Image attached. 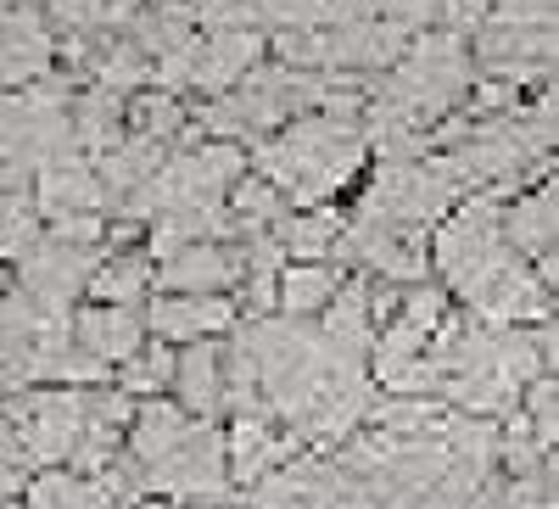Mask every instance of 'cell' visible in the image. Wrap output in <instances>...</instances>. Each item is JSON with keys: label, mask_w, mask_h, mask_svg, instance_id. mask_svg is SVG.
<instances>
[{"label": "cell", "mask_w": 559, "mask_h": 509, "mask_svg": "<svg viewBox=\"0 0 559 509\" xmlns=\"http://www.w3.org/2000/svg\"><path fill=\"white\" fill-rule=\"evenodd\" d=\"M241 347L258 376V403H269L280 421H292L308 437H342L369 398L364 353L324 325H286V319H258L241 331Z\"/></svg>", "instance_id": "cell-1"}, {"label": "cell", "mask_w": 559, "mask_h": 509, "mask_svg": "<svg viewBox=\"0 0 559 509\" xmlns=\"http://www.w3.org/2000/svg\"><path fill=\"white\" fill-rule=\"evenodd\" d=\"M554 369V325H476V319H442L419 353L414 392L448 398L471 414H515L532 376Z\"/></svg>", "instance_id": "cell-2"}, {"label": "cell", "mask_w": 559, "mask_h": 509, "mask_svg": "<svg viewBox=\"0 0 559 509\" xmlns=\"http://www.w3.org/2000/svg\"><path fill=\"white\" fill-rule=\"evenodd\" d=\"M426 252L442 269V281L471 303L487 325H526V319H548V308H554V286H543L537 269L509 247L503 208L492 197L448 208Z\"/></svg>", "instance_id": "cell-3"}, {"label": "cell", "mask_w": 559, "mask_h": 509, "mask_svg": "<svg viewBox=\"0 0 559 509\" xmlns=\"http://www.w3.org/2000/svg\"><path fill=\"white\" fill-rule=\"evenodd\" d=\"M118 459H129L134 487L174 493V498H213L224 493V476H229L224 431L207 414L174 409L157 398L140 414H129V448H118Z\"/></svg>", "instance_id": "cell-4"}, {"label": "cell", "mask_w": 559, "mask_h": 509, "mask_svg": "<svg viewBox=\"0 0 559 509\" xmlns=\"http://www.w3.org/2000/svg\"><path fill=\"white\" fill-rule=\"evenodd\" d=\"M364 123L353 113H297L258 146V174L286 202H324L364 163Z\"/></svg>", "instance_id": "cell-5"}, {"label": "cell", "mask_w": 559, "mask_h": 509, "mask_svg": "<svg viewBox=\"0 0 559 509\" xmlns=\"http://www.w3.org/2000/svg\"><path fill=\"white\" fill-rule=\"evenodd\" d=\"M102 213H79V218H51V229L39 224L34 247L17 258L23 263V297L45 313H62L90 292V274L102 263Z\"/></svg>", "instance_id": "cell-6"}, {"label": "cell", "mask_w": 559, "mask_h": 509, "mask_svg": "<svg viewBox=\"0 0 559 509\" xmlns=\"http://www.w3.org/2000/svg\"><path fill=\"white\" fill-rule=\"evenodd\" d=\"M263 57V39L258 28H229V23H213V34H185L174 51L163 57V79L168 84H191V90H229L241 84Z\"/></svg>", "instance_id": "cell-7"}, {"label": "cell", "mask_w": 559, "mask_h": 509, "mask_svg": "<svg viewBox=\"0 0 559 509\" xmlns=\"http://www.w3.org/2000/svg\"><path fill=\"white\" fill-rule=\"evenodd\" d=\"M17 448L34 465H57V459H73L84 442V392L79 387H45L17 409Z\"/></svg>", "instance_id": "cell-8"}, {"label": "cell", "mask_w": 559, "mask_h": 509, "mask_svg": "<svg viewBox=\"0 0 559 509\" xmlns=\"http://www.w3.org/2000/svg\"><path fill=\"white\" fill-rule=\"evenodd\" d=\"M57 62V28L45 23L34 0H12L0 7V90H17L45 79Z\"/></svg>", "instance_id": "cell-9"}, {"label": "cell", "mask_w": 559, "mask_h": 509, "mask_svg": "<svg viewBox=\"0 0 559 509\" xmlns=\"http://www.w3.org/2000/svg\"><path fill=\"white\" fill-rule=\"evenodd\" d=\"M34 208L39 218H79V213H96L107 197H102V179H96V163H90L79 146H62L57 157H45L34 168Z\"/></svg>", "instance_id": "cell-10"}, {"label": "cell", "mask_w": 559, "mask_h": 509, "mask_svg": "<svg viewBox=\"0 0 559 509\" xmlns=\"http://www.w3.org/2000/svg\"><path fill=\"white\" fill-rule=\"evenodd\" d=\"M224 331H236V303L224 292H163L146 313V336H157L168 347L224 336Z\"/></svg>", "instance_id": "cell-11"}, {"label": "cell", "mask_w": 559, "mask_h": 509, "mask_svg": "<svg viewBox=\"0 0 559 509\" xmlns=\"http://www.w3.org/2000/svg\"><path fill=\"white\" fill-rule=\"evenodd\" d=\"M68 336L84 358H96L102 369L123 364L140 342H146V319L140 308H123V303H90L68 319Z\"/></svg>", "instance_id": "cell-12"}, {"label": "cell", "mask_w": 559, "mask_h": 509, "mask_svg": "<svg viewBox=\"0 0 559 509\" xmlns=\"http://www.w3.org/2000/svg\"><path fill=\"white\" fill-rule=\"evenodd\" d=\"M241 274H247L241 247H229V241H191V247H179V252L163 258L157 286L163 292H229V286H241Z\"/></svg>", "instance_id": "cell-13"}, {"label": "cell", "mask_w": 559, "mask_h": 509, "mask_svg": "<svg viewBox=\"0 0 559 509\" xmlns=\"http://www.w3.org/2000/svg\"><path fill=\"white\" fill-rule=\"evenodd\" d=\"M554 208H559L554 185H537V191H526V197H515L503 208V236L537 269L543 286H554Z\"/></svg>", "instance_id": "cell-14"}, {"label": "cell", "mask_w": 559, "mask_h": 509, "mask_svg": "<svg viewBox=\"0 0 559 509\" xmlns=\"http://www.w3.org/2000/svg\"><path fill=\"white\" fill-rule=\"evenodd\" d=\"M224 381H229V369H224V342L218 336H202V342H185L174 353V392L179 403L191 409V414H224Z\"/></svg>", "instance_id": "cell-15"}, {"label": "cell", "mask_w": 559, "mask_h": 509, "mask_svg": "<svg viewBox=\"0 0 559 509\" xmlns=\"http://www.w3.org/2000/svg\"><path fill=\"white\" fill-rule=\"evenodd\" d=\"M336 292H342V269L331 258H292L274 274V303L286 308V319H319Z\"/></svg>", "instance_id": "cell-16"}, {"label": "cell", "mask_w": 559, "mask_h": 509, "mask_svg": "<svg viewBox=\"0 0 559 509\" xmlns=\"http://www.w3.org/2000/svg\"><path fill=\"white\" fill-rule=\"evenodd\" d=\"M258 504L263 509H324V504H336V471L313 465V459L280 465V471L258 476Z\"/></svg>", "instance_id": "cell-17"}, {"label": "cell", "mask_w": 559, "mask_h": 509, "mask_svg": "<svg viewBox=\"0 0 559 509\" xmlns=\"http://www.w3.org/2000/svg\"><path fill=\"white\" fill-rule=\"evenodd\" d=\"M152 252H118V258H102L96 274H90V297L96 303H123V308H140V297L152 292Z\"/></svg>", "instance_id": "cell-18"}, {"label": "cell", "mask_w": 559, "mask_h": 509, "mask_svg": "<svg viewBox=\"0 0 559 509\" xmlns=\"http://www.w3.org/2000/svg\"><path fill=\"white\" fill-rule=\"evenodd\" d=\"M168 381H174V347L157 342V336H146L118 364V392L123 398H157V392H168Z\"/></svg>", "instance_id": "cell-19"}, {"label": "cell", "mask_w": 559, "mask_h": 509, "mask_svg": "<svg viewBox=\"0 0 559 509\" xmlns=\"http://www.w3.org/2000/svg\"><path fill=\"white\" fill-rule=\"evenodd\" d=\"M140 0H51L57 23L73 34V39H96V34H112L123 17H134Z\"/></svg>", "instance_id": "cell-20"}, {"label": "cell", "mask_w": 559, "mask_h": 509, "mask_svg": "<svg viewBox=\"0 0 559 509\" xmlns=\"http://www.w3.org/2000/svg\"><path fill=\"white\" fill-rule=\"evenodd\" d=\"M39 208L34 197L23 191V185H12V191H0V258H23L39 236Z\"/></svg>", "instance_id": "cell-21"}, {"label": "cell", "mask_w": 559, "mask_h": 509, "mask_svg": "<svg viewBox=\"0 0 559 509\" xmlns=\"http://www.w3.org/2000/svg\"><path fill=\"white\" fill-rule=\"evenodd\" d=\"M34 509H118L102 487L90 482H73V476H39L34 493H28Z\"/></svg>", "instance_id": "cell-22"}]
</instances>
